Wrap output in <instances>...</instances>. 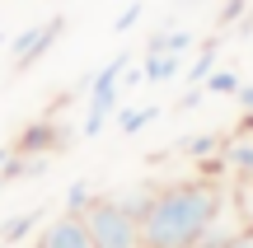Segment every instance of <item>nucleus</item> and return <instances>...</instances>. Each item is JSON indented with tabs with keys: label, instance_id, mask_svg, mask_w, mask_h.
Masks as SVG:
<instances>
[{
	"label": "nucleus",
	"instance_id": "1",
	"mask_svg": "<svg viewBox=\"0 0 253 248\" xmlns=\"http://www.w3.org/2000/svg\"><path fill=\"white\" fill-rule=\"evenodd\" d=\"M225 197L211 178H178L150 192V206L141 215L145 248H197L211 225H220Z\"/></svg>",
	"mask_w": 253,
	"mask_h": 248
},
{
	"label": "nucleus",
	"instance_id": "2",
	"mask_svg": "<svg viewBox=\"0 0 253 248\" xmlns=\"http://www.w3.org/2000/svg\"><path fill=\"white\" fill-rule=\"evenodd\" d=\"M84 225H89L94 248H145L141 244V215H136L118 192L113 197H94V202L84 206Z\"/></svg>",
	"mask_w": 253,
	"mask_h": 248
},
{
	"label": "nucleus",
	"instance_id": "3",
	"mask_svg": "<svg viewBox=\"0 0 253 248\" xmlns=\"http://www.w3.org/2000/svg\"><path fill=\"white\" fill-rule=\"evenodd\" d=\"M122 75H126V52H118L108 66H99V71L84 80V89H89V112H84V122H80V136L94 141L103 127H108V117L122 103Z\"/></svg>",
	"mask_w": 253,
	"mask_h": 248
},
{
	"label": "nucleus",
	"instance_id": "4",
	"mask_svg": "<svg viewBox=\"0 0 253 248\" xmlns=\"http://www.w3.org/2000/svg\"><path fill=\"white\" fill-rule=\"evenodd\" d=\"M61 33H66V14H52V19H42V24L14 33V42H9V71L24 75L28 66H38L56 47V37H61Z\"/></svg>",
	"mask_w": 253,
	"mask_h": 248
},
{
	"label": "nucleus",
	"instance_id": "5",
	"mask_svg": "<svg viewBox=\"0 0 253 248\" xmlns=\"http://www.w3.org/2000/svg\"><path fill=\"white\" fill-rule=\"evenodd\" d=\"M66 145H71V131H66L56 117H38V122H28V127L19 131L14 141H9V150H14V155H38V159L61 155Z\"/></svg>",
	"mask_w": 253,
	"mask_h": 248
},
{
	"label": "nucleus",
	"instance_id": "6",
	"mask_svg": "<svg viewBox=\"0 0 253 248\" xmlns=\"http://www.w3.org/2000/svg\"><path fill=\"white\" fill-rule=\"evenodd\" d=\"M33 248H94L89 239V225H84V215H56V220H47L42 230H38Z\"/></svg>",
	"mask_w": 253,
	"mask_h": 248
},
{
	"label": "nucleus",
	"instance_id": "7",
	"mask_svg": "<svg viewBox=\"0 0 253 248\" xmlns=\"http://www.w3.org/2000/svg\"><path fill=\"white\" fill-rule=\"evenodd\" d=\"M220 159H225V169L235 174V183L253 187V136L239 131L235 141H225V150H220Z\"/></svg>",
	"mask_w": 253,
	"mask_h": 248
},
{
	"label": "nucleus",
	"instance_id": "8",
	"mask_svg": "<svg viewBox=\"0 0 253 248\" xmlns=\"http://www.w3.org/2000/svg\"><path fill=\"white\" fill-rule=\"evenodd\" d=\"M173 75H183V56H173V52H145V61H141V80L145 84H164V80H173Z\"/></svg>",
	"mask_w": 253,
	"mask_h": 248
},
{
	"label": "nucleus",
	"instance_id": "9",
	"mask_svg": "<svg viewBox=\"0 0 253 248\" xmlns=\"http://www.w3.org/2000/svg\"><path fill=\"white\" fill-rule=\"evenodd\" d=\"M42 220H47V211H42V206H33V211H19V215H9V220L0 225V244H24L33 230H42Z\"/></svg>",
	"mask_w": 253,
	"mask_h": 248
},
{
	"label": "nucleus",
	"instance_id": "10",
	"mask_svg": "<svg viewBox=\"0 0 253 248\" xmlns=\"http://www.w3.org/2000/svg\"><path fill=\"white\" fill-rule=\"evenodd\" d=\"M220 150H225V141H220L216 131H197V136H183L178 141V155L197 159V164H202V159H216Z\"/></svg>",
	"mask_w": 253,
	"mask_h": 248
},
{
	"label": "nucleus",
	"instance_id": "11",
	"mask_svg": "<svg viewBox=\"0 0 253 248\" xmlns=\"http://www.w3.org/2000/svg\"><path fill=\"white\" fill-rule=\"evenodd\" d=\"M192 42H197V37H192V28H160V33H150L145 52H173V56H183Z\"/></svg>",
	"mask_w": 253,
	"mask_h": 248
},
{
	"label": "nucleus",
	"instance_id": "12",
	"mask_svg": "<svg viewBox=\"0 0 253 248\" xmlns=\"http://www.w3.org/2000/svg\"><path fill=\"white\" fill-rule=\"evenodd\" d=\"M155 117H160V103H136V108H118V131H122V136H136V131H145Z\"/></svg>",
	"mask_w": 253,
	"mask_h": 248
},
{
	"label": "nucleus",
	"instance_id": "13",
	"mask_svg": "<svg viewBox=\"0 0 253 248\" xmlns=\"http://www.w3.org/2000/svg\"><path fill=\"white\" fill-rule=\"evenodd\" d=\"M216 66H220V42H216V37H211V42L202 47L197 56H192V66H188V71H183V75H188V84H202V80H207L211 71H216Z\"/></svg>",
	"mask_w": 253,
	"mask_h": 248
},
{
	"label": "nucleus",
	"instance_id": "14",
	"mask_svg": "<svg viewBox=\"0 0 253 248\" xmlns=\"http://www.w3.org/2000/svg\"><path fill=\"white\" fill-rule=\"evenodd\" d=\"M202 94H211V99H230V94H239V75L225 71V66H216V71L202 80Z\"/></svg>",
	"mask_w": 253,
	"mask_h": 248
},
{
	"label": "nucleus",
	"instance_id": "15",
	"mask_svg": "<svg viewBox=\"0 0 253 248\" xmlns=\"http://www.w3.org/2000/svg\"><path fill=\"white\" fill-rule=\"evenodd\" d=\"M94 202V187H89V178H75L71 187H66V197H61V211L66 215H84V206Z\"/></svg>",
	"mask_w": 253,
	"mask_h": 248
},
{
	"label": "nucleus",
	"instance_id": "16",
	"mask_svg": "<svg viewBox=\"0 0 253 248\" xmlns=\"http://www.w3.org/2000/svg\"><path fill=\"white\" fill-rule=\"evenodd\" d=\"M141 14H145V5H141V0H131V5H126L122 14L113 19V33H131V28L141 24Z\"/></svg>",
	"mask_w": 253,
	"mask_h": 248
},
{
	"label": "nucleus",
	"instance_id": "17",
	"mask_svg": "<svg viewBox=\"0 0 253 248\" xmlns=\"http://www.w3.org/2000/svg\"><path fill=\"white\" fill-rule=\"evenodd\" d=\"M220 248H253V225H239V230H230Z\"/></svg>",
	"mask_w": 253,
	"mask_h": 248
},
{
	"label": "nucleus",
	"instance_id": "18",
	"mask_svg": "<svg viewBox=\"0 0 253 248\" xmlns=\"http://www.w3.org/2000/svg\"><path fill=\"white\" fill-rule=\"evenodd\" d=\"M9 155H14V150H9V145H0V169L9 164Z\"/></svg>",
	"mask_w": 253,
	"mask_h": 248
},
{
	"label": "nucleus",
	"instance_id": "19",
	"mask_svg": "<svg viewBox=\"0 0 253 248\" xmlns=\"http://www.w3.org/2000/svg\"><path fill=\"white\" fill-rule=\"evenodd\" d=\"M5 187H9V183H5V178H0V192H5Z\"/></svg>",
	"mask_w": 253,
	"mask_h": 248
}]
</instances>
